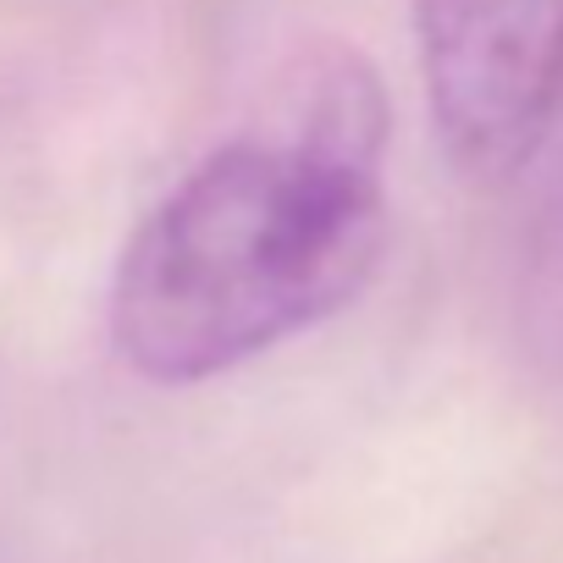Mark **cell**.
<instances>
[{"label": "cell", "mask_w": 563, "mask_h": 563, "mask_svg": "<svg viewBox=\"0 0 563 563\" xmlns=\"http://www.w3.org/2000/svg\"><path fill=\"white\" fill-rule=\"evenodd\" d=\"M437 139L470 183L519 172L563 100V0H415Z\"/></svg>", "instance_id": "cell-2"}, {"label": "cell", "mask_w": 563, "mask_h": 563, "mask_svg": "<svg viewBox=\"0 0 563 563\" xmlns=\"http://www.w3.org/2000/svg\"><path fill=\"white\" fill-rule=\"evenodd\" d=\"M382 100L332 73L288 139H238L199 161L128 238L111 343L144 382L238 371L349 310L382 265Z\"/></svg>", "instance_id": "cell-1"}]
</instances>
